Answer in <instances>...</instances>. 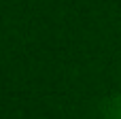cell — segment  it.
Returning a JSON list of instances; mask_svg holds the SVG:
<instances>
[{"label": "cell", "mask_w": 121, "mask_h": 119, "mask_svg": "<svg viewBox=\"0 0 121 119\" xmlns=\"http://www.w3.org/2000/svg\"><path fill=\"white\" fill-rule=\"evenodd\" d=\"M108 119H121V96L111 102V106H108Z\"/></svg>", "instance_id": "obj_1"}]
</instances>
